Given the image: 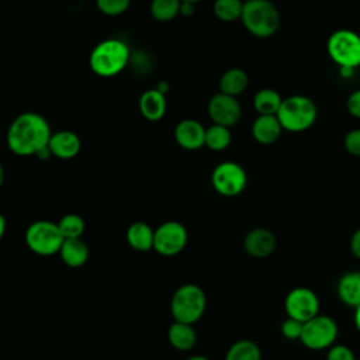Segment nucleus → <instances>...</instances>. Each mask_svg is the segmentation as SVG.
Listing matches in <instances>:
<instances>
[{
    "label": "nucleus",
    "mask_w": 360,
    "mask_h": 360,
    "mask_svg": "<svg viewBox=\"0 0 360 360\" xmlns=\"http://www.w3.org/2000/svg\"><path fill=\"white\" fill-rule=\"evenodd\" d=\"M51 127L45 117L27 111L17 115L7 131V146L17 156H37L51 139Z\"/></svg>",
    "instance_id": "f257e3e1"
},
{
    "label": "nucleus",
    "mask_w": 360,
    "mask_h": 360,
    "mask_svg": "<svg viewBox=\"0 0 360 360\" xmlns=\"http://www.w3.org/2000/svg\"><path fill=\"white\" fill-rule=\"evenodd\" d=\"M128 60V45L121 39L107 38L98 42L90 52L89 66L100 77H112L127 68Z\"/></svg>",
    "instance_id": "f03ea898"
},
{
    "label": "nucleus",
    "mask_w": 360,
    "mask_h": 360,
    "mask_svg": "<svg viewBox=\"0 0 360 360\" xmlns=\"http://www.w3.org/2000/svg\"><path fill=\"white\" fill-rule=\"evenodd\" d=\"M240 21L253 37L269 38L278 31L281 17L270 0H250L245 3Z\"/></svg>",
    "instance_id": "7ed1b4c3"
},
{
    "label": "nucleus",
    "mask_w": 360,
    "mask_h": 360,
    "mask_svg": "<svg viewBox=\"0 0 360 360\" xmlns=\"http://www.w3.org/2000/svg\"><path fill=\"white\" fill-rule=\"evenodd\" d=\"M318 117V108L315 103L302 94H294L283 98L277 118L284 131L304 132L309 129Z\"/></svg>",
    "instance_id": "20e7f679"
},
{
    "label": "nucleus",
    "mask_w": 360,
    "mask_h": 360,
    "mask_svg": "<svg viewBox=\"0 0 360 360\" xmlns=\"http://www.w3.org/2000/svg\"><path fill=\"white\" fill-rule=\"evenodd\" d=\"M207 297L204 290L193 283L180 285L172 295L170 312L176 322L193 325L205 312Z\"/></svg>",
    "instance_id": "39448f33"
},
{
    "label": "nucleus",
    "mask_w": 360,
    "mask_h": 360,
    "mask_svg": "<svg viewBox=\"0 0 360 360\" xmlns=\"http://www.w3.org/2000/svg\"><path fill=\"white\" fill-rule=\"evenodd\" d=\"M326 52L342 72L360 66V35L352 30L333 31L326 41Z\"/></svg>",
    "instance_id": "423d86ee"
},
{
    "label": "nucleus",
    "mask_w": 360,
    "mask_h": 360,
    "mask_svg": "<svg viewBox=\"0 0 360 360\" xmlns=\"http://www.w3.org/2000/svg\"><path fill=\"white\" fill-rule=\"evenodd\" d=\"M65 236L62 235L58 222L38 219L28 225L25 231V243L31 252L39 256H52L59 253Z\"/></svg>",
    "instance_id": "0eeeda50"
},
{
    "label": "nucleus",
    "mask_w": 360,
    "mask_h": 360,
    "mask_svg": "<svg viewBox=\"0 0 360 360\" xmlns=\"http://www.w3.org/2000/svg\"><path fill=\"white\" fill-rule=\"evenodd\" d=\"M211 184L214 190L224 197H236L248 186L246 170L233 160L218 163L211 173Z\"/></svg>",
    "instance_id": "6e6552de"
},
{
    "label": "nucleus",
    "mask_w": 360,
    "mask_h": 360,
    "mask_svg": "<svg viewBox=\"0 0 360 360\" xmlns=\"http://www.w3.org/2000/svg\"><path fill=\"white\" fill-rule=\"evenodd\" d=\"M338 338L336 322L326 315H316L304 323L301 342L311 350L328 349Z\"/></svg>",
    "instance_id": "1a4fd4ad"
},
{
    "label": "nucleus",
    "mask_w": 360,
    "mask_h": 360,
    "mask_svg": "<svg viewBox=\"0 0 360 360\" xmlns=\"http://www.w3.org/2000/svg\"><path fill=\"white\" fill-rule=\"evenodd\" d=\"M188 233L179 221H166L155 229L153 249L162 256H176L187 245Z\"/></svg>",
    "instance_id": "9d476101"
},
{
    "label": "nucleus",
    "mask_w": 360,
    "mask_h": 360,
    "mask_svg": "<svg viewBox=\"0 0 360 360\" xmlns=\"http://www.w3.org/2000/svg\"><path fill=\"white\" fill-rule=\"evenodd\" d=\"M284 309L288 318L305 323L319 314L318 295L307 287L292 288L284 300Z\"/></svg>",
    "instance_id": "9b49d317"
},
{
    "label": "nucleus",
    "mask_w": 360,
    "mask_h": 360,
    "mask_svg": "<svg viewBox=\"0 0 360 360\" xmlns=\"http://www.w3.org/2000/svg\"><path fill=\"white\" fill-rule=\"evenodd\" d=\"M207 110L212 124H218L226 128L238 124L242 115V107L238 98L221 91L210 98Z\"/></svg>",
    "instance_id": "f8f14e48"
},
{
    "label": "nucleus",
    "mask_w": 360,
    "mask_h": 360,
    "mask_svg": "<svg viewBox=\"0 0 360 360\" xmlns=\"http://www.w3.org/2000/svg\"><path fill=\"white\" fill-rule=\"evenodd\" d=\"M205 129L200 121L184 118L174 127V141L186 150H197L205 146Z\"/></svg>",
    "instance_id": "ddd939ff"
},
{
    "label": "nucleus",
    "mask_w": 360,
    "mask_h": 360,
    "mask_svg": "<svg viewBox=\"0 0 360 360\" xmlns=\"http://www.w3.org/2000/svg\"><path fill=\"white\" fill-rule=\"evenodd\" d=\"M276 236L271 231L266 228H255L249 231L243 238V249L245 252L257 259H263L270 256L276 249Z\"/></svg>",
    "instance_id": "4468645a"
},
{
    "label": "nucleus",
    "mask_w": 360,
    "mask_h": 360,
    "mask_svg": "<svg viewBox=\"0 0 360 360\" xmlns=\"http://www.w3.org/2000/svg\"><path fill=\"white\" fill-rule=\"evenodd\" d=\"M48 148L52 156L62 160H69L79 155L82 149V141L76 132L69 129H60L51 135Z\"/></svg>",
    "instance_id": "2eb2a0df"
},
{
    "label": "nucleus",
    "mask_w": 360,
    "mask_h": 360,
    "mask_svg": "<svg viewBox=\"0 0 360 360\" xmlns=\"http://www.w3.org/2000/svg\"><path fill=\"white\" fill-rule=\"evenodd\" d=\"M139 111L146 121H160L167 110L166 94L158 89H149L143 91L139 97Z\"/></svg>",
    "instance_id": "dca6fc26"
},
{
    "label": "nucleus",
    "mask_w": 360,
    "mask_h": 360,
    "mask_svg": "<svg viewBox=\"0 0 360 360\" xmlns=\"http://www.w3.org/2000/svg\"><path fill=\"white\" fill-rule=\"evenodd\" d=\"M283 127L277 115H257L252 124V136L257 143L271 145L278 141Z\"/></svg>",
    "instance_id": "f3484780"
},
{
    "label": "nucleus",
    "mask_w": 360,
    "mask_h": 360,
    "mask_svg": "<svg viewBox=\"0 0 360 360\" xmlns=\"http://www.w3.org/2000/svg\"><path fill=\"white\" fill-rule=\"evenodd\" d=\"M127 242L134 250L148 252L153 249L155 231L146 222H132L127 229Z\"/></svg>",
    "instance_id": "a211bd4d"
},
{
    "label": "nucleus",
    "mask_w": 360,
    "mask_h": 360,
    "mask_svg": "<svg viewBox=\"0 0 360 360\" xmlns=\"http://www.w3.org/2000/svg\"><path fill=\"white\" fill-rule=\"evenodd\" d=\"M89 246L82 238L65 239L59 256L62 262L69 267H80L89 260Z\"/></svg>",
    "instance_id": "6ab92c4d"
},
{
    "label": "nucleus",
    "mask_w": 360,
    "mask_h": 360,
    "mask_svg": "<svg viewBox=\"0 0 360 360\" xmlns=\"http://www.w3.org/2000/svg\"><path fill=\"white\" fill-rule=\"evenodd\" d=\"M167 340L176 350L187 352L194 347L197 342V333L193 325L174 321L167 329Z\"/></svg>",
    "instance_id": "aec40b11"
},
{
    "label": "nucleus",
    "mask_w": 360,
    "mask_h": 360,
    "mask_svg": "<svg viewBox=\"0 0 360 360\" xmlns=\"http://www.w3.org/2000/svg\"><path fill=\"white\" fill-rule=\"evenodd\" d=\"M338 295L343 304L352 308L360 307V271L346 273L338 283Z\"/></svg>",
    "instance_id": "412c9836"
},
{
    "label": "nucleus",
    "mask_w": 360,
    "mask_h": 360,
    "mask_svg": "<svg viewBox=\"0 0 360 360\" xmlns=\"http://www.w3.org/2000/svg\"><path fill=\"white\" fill-rule=\"evenodd\" d=\"M249 84L248 73L240 68H231L225 70L219 77V91L228 96L238 97Z\"/></svg>",
    "instance_id": "4be33fe9"
},
{
    "label": "nucleus",
    "mask_w": 360,
    "mask_h": 360,
    "mask_svg": "<svg viewBox=\"0 0 360 360\" xmlns=\"http://www.w3.org/2000/svg\"><path fill=\"white\" fill-rule=\"evenodd\" d=\"M283 98L274 89H260L253 97V108L257 115H277Z\"/></svg>",
    "instance_id": "5701e85b"
},
{
    "label": "nucleus",
    "mask_w": 360,
    "mask_h": 360,
    "mask_svg": "<svg viewBox=\"0 0 360 360\" xmlns=\"http://www.w3.org/2000/svg\"><path fill=\"white\" fill-rule=\"evenodd\" d=\"M225 360H262V350L253 340L242 339L228 349Z\"/></svg>",
    "instance_id": "b1692460"
},
{
    "label": "nucleus",
    "mask_w": 360,
    "mask_h": 360,
    "mask_svg": "<svg viewBox=\"0 0 360 360\" xmlns=\"http://www.w3.org/2000/svg\"><path fill=\"white\" fill-rule=\"evenodd\" d=\"M149 11L156 21H172L181 11V0H152Z\"/></svg>",
    "instance_id": "393cba45"
},
{
    "label": "nucleus",
    "mask_w": 360,
    "mask_h": 360,
    "mask_svg": "<svg viewBox=\"0 0 360 360\" xmlns=\"http://www.w3.org/2000/svg\"><path fill=\"white\" fill-rule=\"evenodd\" d=\"M245 1L242 0H215L212 11L224 22H233L242 18Z\"/></svg>",
    "instance_id": "a878e982"
},
{
    "label": "nucleus",
    "mask_w": 360,
    "mask_h": 360,
    "mask_svg": "<svg viewBox=\"0 0 360 360\" xmlns=\"http://www.w3.org/2000/svg\"><path fill=\"white\" fill-rule=\"evenodd\" d=\"M232 141V134L229 128L212 124L205 129V146L211 150L219 152L229 146Z\"/></svg>",
    "instance_id": "bb28decb"
},
{
    "label": "nucleus",
    "mask_w": 360,
    "mask_h": 360,
    "mask_svg": "<svg viewBox=\"0 0 360 360\" xmlns=\"http://www.w3.org/2000/svg\"><path fill=\"white\" fill-rule=\"evenodd\" d=\"M59 229L62 232V235L65 236V239H73V238H82L83 232H84V221L80 215L77 214H66L63 215L59 222Z\"/></svg>",
    "instance_id": "cd10ccee"
},
{
    "label": "nucleus",
    "mask_w": 360,
    "mask_h": 360,
    "mask_svg": "<svg viewBox=\"0 0 360 360\" xmlns=\"http://www.w3.org/2000/svg\"><path fill=\"white\" fill-rule=\"evenodd\" d=\"M131 0H96L97 10L108 17L124 14L129 8Z\"/></svg>",
    "instance_id": "c85d7f7f"
},
{
    "label": "nucleus",
    "mask_w": 360,
    "mask_h": 360,
    "mask_svg": "<svg viewBox=\"0 0 360 360\" xmlns=\"http://www.w3.org/2000/svg\"><path fill=\"white\" fill-rule=\"evenodd\" d=\"M302 329H304V322L297 321L294 318H287L283 323H281V333L285 339L288 340H297L301 339L302 335Z\"/></svg>",
    "instance_id": "c756f323"
},
{
    "label": "nucleus",
    "mask_w": 360,
    "mask_h": 360,
    "mask_svg": "<svg viewBox=\"0 0 360 360\" xmlns=\"http://www.w3.org/2000/svg\"><path fill=\"white\" fill-rule=\"evenodd\" d=\"M343 146L349 155L360 158V128H353L345 135Z\"/></svg>",
    "instance_id": "7c9ffc66"
},
{
    "label": "nucleus",
    "mask_w": 360,
    "mask_h": 360,
    "mask_svg": "<svg viewBox=\"0 0 360 360\" xmlns=\"http://www.w3.org/2000/svg\"><path fill=\"white\" fill-rule=\"evenodd\" d=\"M326 360H356V356L350 347L345 345H335L329 347Z\"/></svg>",
    "instance_id": "2f4dec72"
},
{
    "label": "nucleus",
    "mask_w": 360,
    "mask_h": 360,
    "mask_svg": "<svg viewBox=\"0 0 360 360\" xmlns=\"http://www.w3.org/2000/svg\"><path fill=\"white\" fill-rule=\"evenodd\" d=\"M346 110L352 117L360 120V89L349 94L346 100Z\"/></svg>",
    "instance_id": "473e14b6"
},
{
    "label": "nucleus",
    "mask_w": 360,
    "mask_h": 360,
    "mask_svg": "<svg viewBox=\"0 0 360 360\" xmlns=\"http://www.w3.org/2000/svg\"><path fill=\"white\" fill-rule=\"evenodd\" d=\"M350 252L360 260V228L356 229L350 238Z\"/></svg>",
    "instance_id": "72a5a7b5"
},
{
    "label": "nucleus",
    "mask_w": 360,
    "mask_h": 360,
    "mask_svg": "<svg viewBox=\"0 0 360 360\" xmlns=\"http://www.w3.org/2000/svg\"><path fill=\"white\" fill-rule=\"evenodd\" d=\"M193 11H194V4H191V3H183V1H181V11H180L181 15H184V17L191 15Z\"/></svg>",
    "instance_id": "f704fd0d"
},
{
    "label": "nucleus",
    "mask_w": 360,
    "mask_h": 360,
    "mask_svg": "<svg viewBox=\"0 0 360 360\" xmlns=\"http://www.w3.org/2000/svg\"><path fill=\"white\" fill-rule=\"evenodd\" d=\"M354 323L357 326V329L360 330V307L356 308V314H354Z\"/></svg>",
    "instance_id": "c9c22d12"
},
{
    "label": "nucleus",
    "mask_w": 360,
    "mask_h": 360,
    "mask_svg": "<svg viewBox=\"0 0 360 360\" xmlns=\"http://www.w3.org/2000/svg\"><path fill=\"white\" fill-rule=\"evenodd\" d=\"M4 231H6V218L0 215V236L4 235Z\"/></svg>",
    "instance_id": "e433bc0d"
},
{
    "label": "nucleus",
    "mask_w": 360,
    "mask_h": 360,
    "mask_svg": "<svg viewBox=\"0 0 360 360\" xmlns=\"http://www.w3.org/2000/svg\"><path fill=\"white\" fill-rule=\"evenodd\" d=\"M187 360H210L208 357H205V356H200V354H195V356H191V357H188Z\"/></svg>",
    "instance_id": "4c0bfd02"
},
{
    "label": "nucleus",
    "mask_w": 360,
    "mask_h": 360,
    "mask_svg": "<svg viewBox=\"0 0 360 360\" xmlns=\"http://www.w3.org/2000/svg\"><path fill=\"white\" fill-rule=\"evenodd\" d=\"M183 3H191V4H195V3H198V1H201V0H181Z\"/></svg>",
    "instance_id": "58836bf2"
},
{
    "label": "nucleus",
    "mask_w": 360,
    "mask_h": 360,
    "mask_svg": "<svg viewBox=\"0 0 360 360\" xmlns=\"http://www.w3.org/2000/svg\"><path fill=\"white\" fill-rule=\"evenodd\" d=\"M242 1H245V3H246V1H250V0H242Z\"/></svg>",
    "instance_id": "ea45409f"
}]
</instances>
